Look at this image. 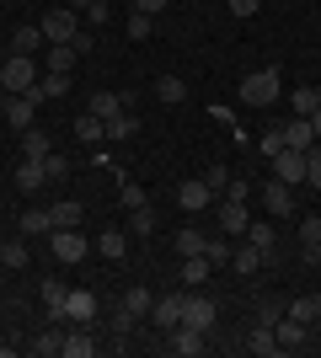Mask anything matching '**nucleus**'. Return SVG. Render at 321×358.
I'll use <instances>...</instances> for the list:
<instances>
[{"instance_id":"1","label":"nucleus","mask_w":321,"mask_h":358,"mask_svg":"<svg viewBox=\"0 0 321 358\" xmlns=\"http://www.w3.org/2000/svg\"><path fill=\"white\" fill-rule=\"evenodd\" d=\"M278 86H284V80H278L273 64H268V70H252L241 80V102L246 107H268V102H278Z\"/></svg>"},{"instance_id":"2","label":"nucleus","mask_w":321,"mask_h":358,"mask_svg":"<svg viewBox=\"0 0 321 358\" xmlns=\"http://www.w3.org/2000/svg\"><path fill=\"white\" fill-rule=\"evenodd\" d=\"M0 86H6V91H32V86H38V64H32V54H11V59L0 64Z\"/></svg>"},{"instance_id":"3","label":"nucleus","mask_w":321,"mask_h":358,"mask_svg":"<svg viewBox=\"0 0 321 358\" xmlns=\"http://www.w3.org/2000/svg\"><path fill=\"white\" fill-rule=\"evenodd\" d=\"M177 203H183L187 214H209L214 203H220V193H214V187H209L204 177H187L183 187H177Z\"/></svg>"},{"instance_id":"4","label":"nucleus","mask_w":321,"mask_h":358,"mask_svg":"<svg viewBox=\"0 0 321 358\" xmlns=\"http://www.w3.org/2000/svg\"><path fill=\"white\" fill-rule=\"evenodd\" d=\"M183 321L199 331H214V321H220V305H214L209 294H183Z\"/></svg>"},{"instance_id":"5","label":"nucleus","mask_w":321,"mask_h":358,"mask_svg":"<svg viewBox=\"0 0 321 358\" xmlns=\"http://www.w3.org/2000/svg\"><path fill=\"white\" fill-rule=\"evenodd\" d=\"M97 310H102V299H97L92 289H70V299H64V315H70V327H92Z\"/></svg>"},{"instance_id":"6","label":"nucleus","mask_w":321,"mask_h":358,"mask_svg":"<svg viewBox=\"0 0 321 358\" xmlns=\"http://www.w3.org/2000/svg\"><path fill=\"white\" fill-rule=\"evenodd\" d=\"M32 113H38V91H6V123L11 129H32Z\"/></svg>"},{"instance_id":"7","label":"nucleus","mask_w":321,"mask_h":358,"mask_svg":"<svg viewBox=\"0 0 321 358\" xmlns=\"http://www.w3.org/2000/svg\"><path fill=\"white\" fill-rule=\"evenodd\" d=\"M48 246H54V257H59V262H80V257L92 252L76 224H70V230H48Z\"/></svg>"},{"instance_id":"8","label":"nucleus","mask_w":321,"mask_h":358,"mask_svg":"<svg viewBox=\"0 0 321 358\" xmlns=\"http://www.w3.org/2000/svg\"><path fill=\"white\" fill-rule=\"evenodd\" d=\"M273 177L278 182H290V187H300V182H306V150H278L273 155Z\"/></svg>"},{"instance_id":"9","label":"nucleus","mask_w":321,"mask_h":358,"mask_svg":"<svg viewBox=\"0 0 321 358\" xmlns=\"http://www.w3.org/2000/svg\"><path fill=\"white\" fill-rule=\"evenodd\" d=\"M214 220H220V230H225V236H246L252 214H246V203H236V198H220V203H214Z\"/></svg>"},{"instance_id":"10","label":"nucleus","mask_w":321,"mask_h":358,"mask_svg":"<svg viewBox=\"0 0 321 358\" xmlns=\"http://www.w3.org/2000/svg\"><path fill=\"white\" fill-rule=\"evenodd\" d=\"M38 27H43L48 43H76V32H80V27H76V11H48Z\"/></svg>"},{"instance_id":"11","label":"nucleus","mask_w":321,"mask_h":358,"mask_svg":"<svg viewBox=\"0 0 321 358\" xmlns=\"http://www.w3.org/2000/svg\"><path fill=\"white\" fill-rule=\"evenodd\" d=\"M38 299H43L48 321H59V327H70V315H64V299H70V289H64L59 278H43V289H38Z\"/></svg>"},{"instance_id":"12","label":"nucleus","mask_w":321,"mask_h":358,"mask_svg":"<svg viewBox=\"0 0 321 358\" xmlns=\"http://www.w3.org/2000/svg\"><path fill=\"white\" fill-rule=\"evenodd\" d=\"M129 107H134V96H129V91H118V96H113V91H97L86 113H97V118H102V123H113V118H118V113H129Z\"/></svg>"},{"instance_id":"13","label":"nucleus","mask_w":321,"mask_h":358,"mask_svg":"<svg viewBox=\"0 0 321 358\" xmlns=\"http://www.w3.org/2000/svg\"><path fill=\"white\" fill-rule=\"evenodd\" d=\"M262 203H268V214H278V220H290L294 214V187L290 182H268V187H262Z\"/></svg>"},{"instance_id":"14","label":"nucleus","mask_w":321,"mask_h":358,"mask_svg":"<svg viewBox=\"0 0 321 358\" xmlns=\"http://www.w3.org/2000/svg\"><path fill=\"white\" fill-rule=\"evenodd\" d=\"M204 337H209V331H199V327H171L166 331V343H171V353H183V358H193V353H204Z\"/></svg>"},{"instance_id":"15","label":"nucleus","mask_w":321,"mask_h":358,"mask_svg":"<svg viewBox=\"0 0 321 358\" xmlns=\"http://www.w3.org/2000/svg\"><path fill=\"white\" fill-rule=\"evenodd\" d=\"M300 262H321V214L300 220Z\"/></svg>"},{"instance_id":"16","label":"nucleus","mask_w":321,"mask_h":358,"mask_svg":"<svg viewBox=\"0 0 321 358\" xmlns=\"http://www.w3.org/2000/svg\"><path fill=\"white\" fill-rule=\"evenodd\" d=\"M150 321H155V327H161V331L183 327V294H161V299H155V305H150Z\"/></svg>"},{"instance_id":"17","label":"nucleus","mask_w":321,"mask_h":358,"mask_svg":"<svg viewBox=\"0 0 321 358\" xmlns=\"http://www.w3.org/2000/svg\"><path fill=\"white\" fill-rule=\"evenodd\" d=\"M64 358H92L97 353V337H92V327H70L64 331V348H59Z\"/></svg>"},{"instance_id":"18","label":"nucleus","mask_w":321,"mask_h":358,"mask_svg":"<svg viewBox=\"0 0 321 358\" xmlns=\"http://www.w3.org/2000/svg\"><path fill=\"white\" fill-rule=\"evenodd\" d=\"M43 182H48V166L32 161V155H22V166H16V187H22V193H38Z\"/></svg>"},{"instance_id":"19","label":"nucleus","mask_w":321,"mask_h":358,"mask_svg":"<svg viewBox=\"0 0 321 358\" xmlns=\"http://www.w3.org/2000/svg\"><path fill=\"white\" fill-rule=\"evenodd\" d=\"M278 129H284V145H290V150H311V145H316L311 118H290V123H278Z\"/></svg>"},{"instance_id":"20","label":"nucleus","mask_w":321,"mask_h":358,"mask_svg":"<svg viewBox=\"0 0 321 358\" xmlns=\"http://www.w3.org/2000/svg\"><path fill=\"white\" fill-rule=\"evenodd\" d=\"M246 246H257L262 257H273V246H278V230H273L268 220H252V224H246Z\"/></svg>"},{"instance_id":"21","label":"nucleus","mask_w":321,"mask_h":358,"mask_svg":"<svg viewBox=\"0 0 321 358\" xmlns=\"http://www.w3.org/2000/svg\"><path fill=\"white\" fill-rule=\"evenodd\" d=\"M32 91H38V102H54V96H64V91H70V75H59V70H43Z\"/></svg>"},{"instance_id":"22","label":"nucleus","mask_w":321,"mask_h":358,"mask_svg":"<svg viewBox=\"0 0 321 358\" xmlns=\"http://www.w3.org/2000/svg\"><path fill=\"white\" fill-rule=\"evenodd\" d=\"M38 43H48L43 27H32V22H22V27L11 32V54H38Z\"/></svg>"},{"instance_id":"23","label":"nucleus","mask_w":321,"mask_h":358,"mask_svg":"<svg viewBox=\"0 0 321 358\" xmlns=\"http://www.w3.org/2000/svg\"><path fill=\"white\" fill-rule=\"evenodd\" d=\"M246 348H252V353H262V358H278L284 353V348H278V337H273V327H252V337H246Z\"/></svg>"},{"instance_id":"24","label":"nucleus","mask_w":321,"mask_h":358,"mask_svg":"<svg viewBox=\"0 0 321 358\" xmlns=\"http://www.w3.org/2000/svg\"><path fill=\"white\" fill-rule=\"evenodd\" d=\"M22 155L43 161V155H54V139H48L43 129H22Z\"/></svg>"},{"instance_id":"25","label":"nucleus","mask_w":321,"mask_h":358,"mask_svg":"<svg viewBox=\"0 0 321 358\" xmlns=\"http://www.w3.org/2000/svg\"><path fill=\"white\" fill-rule=\"evenodd\" d=\"M209 273H214V262H209V257H187V262H183V284L187 289H199V284H209Z\"/></svg>"},{"instance_id":"26","label":"nucleus","mask_w":321,"mask_h":358,"mask_svg":"<svg viewBox=\"0 0 321 358\" xmlns=\"http://www.w3.org/2000/svg\"><path fill=\"white\" fill-rule=\"evenodd\" d=\"M273 337H278V348H300V343H306V327L290 321V315H278V321H273Z\"/></svg>"},{"instance_id":"27","label":"nucleus","mask_w":321,"mask_h":358,"mask_svg":"<svg viewBox=\"0 0 321 358\" xmlns=\"http://www.w3.org/2000/svg\"><path fill=\"white\" fill-rule=\"evenodd\" d=\"M59 348H64V331H59V321H54V327H43L38 337H32V353H38V358L59 353Z\"/></svg>"},{"instance_id":"28","label":"nucleus","mask_w":321,"mask_h":358,"mask_svg":"<svg viewBox=\"0 0 321 358\" xmlns=\"http://www.w3.org/2000/svg\"><path fill=\"white\" fill-rule=\"evenodd\" d=\"M48 224H54V230H70V224H80V203H76V198L54 203V209H48Z\"/></svg>"},{"instance_id":"29","label":"nucleus","mask_w":321,"mask_h":358,"mask_svg":"<svg viewBox=\"0 0 321 358\" xmlns=\"http://www.w3.org/2000/svg\"><path fill=\"white\" fill-rule=\"evenodd\" d=\"M102 134H107V123L97 118V113H80V118H76V139H80V145H97Z\"/></svg>"},{"instance_id":"30","label":"nucleus","mask_w":321,"mask_h":358,"mask_svg":"<svg viewBox=\"0 0 321 358\" xmlns=\"http://www.w3.org/2000/svg\"><path fill=\"white\" fill-rule=\"evenodd\" d=\"M155 96H161L166 107H177V102H187V86L177 80V75H161V80H155Z\"/></svg>"},{"instance_id":"31","label":"nucleus","mask_w":321,"mask_h":358,"mask_svg":"<svg viewBox=\"0 0 321 358\" xmlns=\"http://www.w3.org/2000/svg\"><path fill=\"white\" fill-rule=\"evenodd\" d=\"M230 268L241 273V278H252V273L262 268V252H257V246H241V252H230Z\"/></svg>"},{"instance_id":"32","label":"nucleus","mask_w":321,"mask_h":358,"mask_svg":"<svg viewBox=\"0 0 321 358\" xmlns=\"http://www.w3.org/2000/svg\"><path fill=\"white\" fill-rule=\"evenodd\" d=\"M316 107H321V86H300L294 91V118H311Z\"/></svg>"},{"instance_id":"33","label":"nucleus","mask_w":321,"mask_h":358,"mask_svg":"<svg viewBox=\"0 0 321 358\" xmlns=\"http://www.w3.org/2000/svg\"><path fill=\"white\" fill-rule=\"evenodd\" d=\"M204 241H209V236H204V230H193V224H183V230H177V252H183V257H199V252H204Z\"/></svg>"},{"instance_id":"34","label":"nucleus","mask_w":321,"mask_h":358,"mask_svg":"<svg viewBox=\"0 0 321 358\" xmlns=\"http://www.w3.org/2000/svg\"><path fill=\"white\" fill-rule=\"evenodd\" d=\"M97 252L102 257H123L129 252V236H123V230H102V236H97Z\"/></svg>"},{"instance_id":"35","label":"nucleus","mask_w":321,"mask_h":358,"mask_svg":"<svg viewBox=\"0 0 321 358\" xmlns=\"http://www.w3.org/2000/svg\"><path fill=\"white\" fill-rule=\"evenodd\" d=\"M76 59H80V54L70 43H54V48H48V70H59V75H70V64H76Z\"/></svg>"},{"instance_id":"36","label":"nucleus","mask_w":321,"mask_h":358,"mask_svg":"<svg viewBox=\"0 0 321 358\" xmlns=\"http://www.w3.org/2000/svg\"><path fill=\"white\" fill-rule=\"evenodd\" d=\"M123 305H129V310H134V315H150L155 294H150V289H145V284H134V289H129V294H123Z\"/></svg>"},{"instance_id":"37","label":"nucleus","mask_w":321,"mask_h":358,"mask_svg":"<svg viewBox=\"0 0 321 358\" xmlns=\"http://www.w3.org/2000/svg\"><path fill=\"white\" fill-rule=\"evenodd\" d=\"M0 262H6V268H27V262H32L27 241H6V252H0Z\"/></svg>"},{"instance_id":"38","label":"nucleus","mask_w":321,"mask_h":358,"mask_svg":"<svg viewBox=\"0 0 321 358\" xmlns=\"http://www.w3.org/2000/svg\"><path fill=\"white\" fill-rule=\"evenodd\" d=\"M150 22H155V16H145V11H129V22H123V32H129L134 43H145V38H150Z\"/></svg>"},{"instance_id":"39","label":"nucleus","mask_w":321,"mask_h":358,"mask_svg":"<svg viewBox=\"0 0 321 358\" xmlns=\"http://www.w3.org/2000/svg\"><path fill=\"white\" fill-rule=\"evenodd\" d=\"M118 203H123V209H139V203H150V198H145V187H139V182L123 177V182H118Z\"/></svg>"},{"instance_id":"40","label":"nucleus","mask_w":321,"mask_h":358,"mask_svg":"<svg viewBox=\"0 0 321 358\" xmlns=\"http://www.w3.org/2000/svg\"><path fill=\"white\" fill-rule=\"evenodd\" d=\"M129 134H139V118H134V113H118V118L107 123V139H129Z\"/></svg>"},{"instance_id":"41","label":"nucleus","mask_w":321,"mask_h":358,"mask_svg":"<svg viewBox=\"0 0 321 358\" xmlns=\"http://www.w3.org/2000/svg\"><path fill=\"white\" fill-rule=\"evenodd\" d=\"M129 230H134V236H150V230H155V214H150V203L129 209Z\"/></svg>"},{"instance_id":"42","label":"nucleus","mask_w":321,"mask_h":358,"mask_svg":"<svg viewBox=\"0 0 321 358\" xmlns=\"http://www.w3.org/2000/svg\"><path fill=\"white\" fill-rule=\"evenodd\" d=\"M290 321H300V327H311V321H316V299H290Z\"/></svg>"},{"instance_id":"43","label":"nucleus","mask_w":321,"mask_h":358,"mask_svg":"<svg viewBox=\"0 0 321 358\" xmlns=\"http://www.w3.org/2000/svg\"><path fill=\"white\" fill-rule=\"evenodd\" d=\"M48 230H54V224H48V214H22V236H48Z\"/></svg>"},{"instance_id":"44","label":"nucleus","mask_w":321,"mask_h":358,"mask_svg":"<svg viewBox=\"0 0 321 358\" xmlns=\"http://www.w3.org/2000/svg\"><path fill=\"white\" fill-rule=\"evenodd\" d=\"M306 182L321 193V145H311V150H306Z\"/></svg>"},{"instance_id":"45","label":"nucleus","mask_w":321,"mask_h":358,"mask_svg":"<svg viewBox=\"0 0 321 358\" xmlns=\"http://www.w3.org/2000/svg\"><path fill=\"white\" fill-rule=\"evenodd\" d=\"M134 321H139V315L129 310V305H118V310H113V331H118V337H129V331H134Z\"/></svg>"},{"instance_id":"46","label":"nucleus","mask_w":321,"mask_h":358,"mask_svg":"<svg viewBox=\"0 0 321 358\" xmlns=\"http://www.w3.org/2000/svg\"><path fill=\"white\" fill-rule=\"evenodd\" d=\"M43 166H48V182H59V177H70V161H64L59 150H54V155H43Z\"/></svg>"},{"instance_id":"47","label":"nucleus","mask_w":321,"mask_h":358,"mask_svg":"<svg viewBox=\"0 0 321 358\" xmlns=\"http://www.w3.org/2000/svg\"><path fill=\"white\" fill-rule=\"evenodd\" d=\"M204 182H209L214 193H225V187H230V171H225V166H209V171H204Z\"/></svg>"},{"instance_id":"48","label":"nucleus","mask_w":321,"mask_h":358,"mask_svg":"<svg viewBox=\"0 0 321 358\" xmlns=\"http://www.w3.org/2000/svg\"><path fill=\"white\" fill-rule=\"evenodd\" d=\"M204 257L220 268V262H230V246H225V241H204Z\"/></svg>"},{"instance_id":"49","label":"nucleus","mask_w":321,"mask_h":358,"mask_svg":"<svg viewBox=\"0 0 321 358\" xmlns=\"http://www.w3.org/2000/svg\"><path fill=\"white\" fill-rule=\"evenodd\" d=\"M278 150H284V129H268V134H262V155H268V161H273Z\"/></svg>"},{"instance_id":"50","label":"nucleus","mask_w":321,"mask_h":358,"mask_svg":"<svg viewBox=\"0 0 321 358\" xmlns=\"http://www.w3.org/2000/svg\"><path fill=\"white\" fill-rule=\"evenodd\" d=\"M278 315H284V305H273V299H262V305H257V321H262V327H273Z\"/></svg>"},{"instance_id":"51","label":"nucleus","mask_w":321,"mask_h":358,"mask_svg":"<svg viewBox=\"0 0 321 358\" xmlns=\"http://www.w3.org/2000/svg\"><path fill=\"white\" fill-rule=\"evenodd\" d=\"M220 198H236V203H246V198H252V187H246L241 177H230V187H225V193H220Z\"/></svg>"},{"instance_id":"52","label":"nucleus","mask_w":321,"mask_h":358,"mask_svg":"<svg viewBox=\"0 0 321 358\" xmlns=\"http://www.w3.org/2000/svg\"><path fill=\"white\" fill-rule=\"evenodd\" d=\"M262 0H230V16H257Z\"/></svg>"},{"instance_id":"53","label":"nucleus","mask_w":321,"mask_h":358,"mask_svg":"<svg viewBox=\"0 0 321 358\" xmlns=\"http://www.w3.org/2000/svg\"><path fill=\"white\" fill-rule=\"evenodd\" d=\"M134 11H145V16H161V11H166V0H134Z\"/></svg>"},{"instance_id":"54","label":"nucleus","mask_w":321,"mask_h":358,"mask_svg":"<svg viewBox=\"0 0 321 358\" xmlns=\"http://www.w3.org/2000/svg\"><path fill=\"white\" fill-rule=\"evenodd\" d=\"M311 129H316V139H321V107H316V113H311Z\"/></svg>"},{"instance_id":"55","label":"nucleus","mask_w":321,"mask_h":358,"mask_svg":"<svg viewBox=\"0 0 321 358\" xmlns=\"http://www.w3.org/2000/svg\"><path fill=\"white\" fill-rule=\"evenodd\" d=\"M311 299H316V315H321V294H311Z\"/></svg>"},{"instance_id":"56","label":"nucleus","mask_w":321,"mask_h":358,"mask_svg":"<svg viewBox=\"0 0 321 358\" xmlns=\"http://www.w3.org/2000/svg\"><path fill=\"white\" fill-rule=\"evenodd\" d=\"M76 6H80V11H86V6H92V0H76Z\"/></svg>"},{"instance_id":"57","label":"nucleus","mask_w":321,"mask_h":358,"mask_svg":"<svg viewBox=\"0 0 321 358\" xmlns=\"http://www.w3.org/2000/svg\"><path fill=\"white\" fill-rule=\"evenodd\" d=\"M0 252H6V241H0Z\"/></svg>"}]
</instances>
